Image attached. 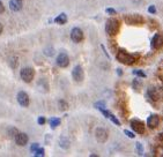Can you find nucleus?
I'll list each match as a JSON object with an SVG mask.
<instances>
[{
  "instance_id": "f257e3e1",
  "label": "nucleus",
  "mask_w": 163,
  "mask_h": 157,
  "mask_svg": "<svg viewBox=\"0 0 163 157\" xmlns=\"http://www.w3.org/2000/svg\"><path fill=\"white\" fill-rule=\"evenodd\" d=\"M119 28H120V24L117 19H109L106 23H105V32L109 35V36H116L118 34Z\"/></svg>"
},
{
  "instance_id": "f03ea898",
  "label": "nucleus",
  "mask_w": 163,
  "mask_h": 157,
  "mask_svg": "<svg viewBox=\"0 0 163 157\" xmlns=\"http://www.w3.org/2000/svg\"><path fill=\"white\" fill-rule=\"evenodd\" d=\"M116 58H117L118 61H120L124 65H132V64L135 62V57L132 56V54H130V53H127L126 51H123V50H120V51L117 52Z\"/></svg>"
},
{
  "instance_id": "7ed1b4c3",
  "label": "nucleus",
  "mask_w": 163,
  "mask_h": 157,
  "mask_svg": "<svg viewBox=\"0 0 163 157\" xmlns=\"http://www.w3.org/2000/svg\"><path fill=\"white\" fill-rule=\"evenodd\" d=\"M20 76H21V79H22L24 82L29 83L32 81V79H34V76H35V72H34L32 68L26 67V68H23V69H21Z\"/></svg>"
},
{
  "instance_id": "20e7f679",
  "label": "nucleus",
  "mask_w": 163,
  "mask_h": 157,
  "mask_svg": "<svg viewBox=\"0 0 163 157\" xmlns=\"http://www.w3.org/2000/svg\"><path fill=\"white\" fill-rule=\"evenodd\" d=\"M125 22L131 24V26H135V24H141V23H143V19H142V16L139 14H130L125 16Z\"/></svg>"
},
{
  "instance_id": "39448f33",
  "label": "nucleus",
  "mask_w": 163,
  "mask_h": 157,
  "mask_svg": "<svg viewBox=\"0 0 163 157\" xmlns=\"http://www.w3.org/2000/svg\"><path fill=\"white\" fill-rule=\"evenodd\" d=\"M72 76H73V80L76 83H81L85 79V73H83V69L81 66H75L72 71Z\"/></svg>"
},
{
  "instance_id": "423d86ee",
  "label": "nucleus",
  "mask_w": 163,
  "mask_h": 157,
  "mask_svg": "<svg viewBox=\"0 0 163 157\" xmlns=\"http://www.w3.org/2000/svg\"><path fill=\"white\" fill-rule=\"evenodd\" d=\"M131 127H132V129H133L135 133H139V134H143L145 131H146L145 124H143L141 120H138V119L131 120Z\"/></svg>"
},
{
  "instance_id": "0eeeda50",
  "label": "nucleus",
  "mask_w": 163,
  "mask_h": 157,
  "mask_svg": "<svg viewBox=\"0 0 163 157\" xmlns=\"http://www.w3.org/2000/svg\"><path fill=\"white\" fill-rule=\"evenodd\" d=\"M71 39L74 43H80L83 39V31L80 28H74L71 32Z\"/></svg>"
},
{
  "instance_id": "6e6552de",
  "label": "nucleus",
  "mask_w": 163,
  "mask_h": 157,
  "mask_svg": "<svg viewBox=\"0 0 163 157\" xmlns=\"http://www.w3.org/2000/svg\"><path fill=\"white\" fill-rule=\"evenodd\" d=\"M17 102H19V104L23 106V107H27L28 105H29V96H28V94L27 92H24V91H20L19 94H17Z\"/></svg>"
},
{
  "instance_id": "1a4fd4ad",
  "label": "nucleus",
  "mask_w": 163,
  "mask_h": 157,
  "mask_svg": "<svg viewBox=\"0 0 163 157\" xmlns=\"http://www.w3.org/2000/svg\"><path fill=\"white\" fill-rule=\"evenodd\" d=\"M57 65L61 68H65L69 65V58L66 53H60L57 57Z\"/></svg>"
},
{
  "instance_id": "9d476101",
  "label": "nucleus",
  "mask_w": 163,
  "mask_h": 157,
  "mask_svg": "<svg viewBox=\"0 0 163 157\" xmlns=\"http://www.w3.org/2000/svg\"><path fill=\"white\" fill-rule=\"evenodd\" d=\"M95 135H96V140L101 143H104L108 140V137H109L108 132L104 128H97L96 132H95Z\"/></svg>"
},
{
  "instance_id": "9b49d317",
  "label": "nucleus",
  "mask_w": 163,
  "mask_h": 157,
  "mask_svg": "<svg viewBox=\"0 0 163 157\" xmlns=\"http://www.w3.org/2000/svg\"><path fill=\"white\" fill-rule=\"evenodd\" d=\"M14 139H15L16 144H17V146H21V147L26 146V144L28 143V141H29V137H28V135L26 134V133H17Z\"/></svg>"
},
{
  "instance_id": "f8f14e48",
  "label": "nucleus",
  "mask_w": 163,
  "mask_h": 157,
  "mask_svg": "<svg viewBox=\"0 0 163 157\" xmlns=\"http://www.w3.org/2000/svg\"><path fill=\"white\" fill-rule=\"evenodd\" d=\"M162 44H163L162 36L160 34H155L153 39H152V47L155 49V50H158V49L162 47Z\"/></svg>"
},
{
  "instance_id": "ddd939ff",
  "label": "nucleus",
  "mask_w": 163,
  "mask_h": 157,
  "mask_svg": "<svg viewBox=\"0 0 163 157\" xmlns=\"http://www.w3.org/2000/svg\"><path fill=\"white\" fill-rule=\"evenodd\" d=\"M158 124H160V118H158V116L153 114V116L148 117V119H147V126H148L149 128H156L158 126Z\"/></svg>"
},
{
  "instance_id": "4468645a",
  "label": "nucleus",
  "mask_w": 163,
  "mask_h": 157,
  "mask_svg": "<svg viewBox=\"0 0 163 157\" xmlns=\"http://www.w3.org/2000/svg\"><path fill=\"white\" fill-rule=\"evenodd\" d=\"M9 8L13 12H19L22 8V0H11L9 1Z\"/></svg>"
},
{
  "instance_id": "2eb2a0df",
  "label": "nucleus",
  "mask_w": 163,
  "mask_h": 157,
  "mask_svg": "<svg viewBox=\"0 0 163 157\" xmlns=\"http://www.w3.org/2000/svg\"><path fill=\"white\" fill-rule=\"evenodd\" d=\"M101 112L103 113V114L105 116V117H106V118H109V119L111 120L113 124H116V125L120 126V121H119V120L117 119V118H116V117H115V116H113V114H112L110 111H106L105 109H102V110H101Z\"/></svg>"
},
{
  "instance_id": "dca6fc26",
  "label": "nucleus",
  "mask_w": 163,
  "mask_h": 157,
  "mask_svg": "<svg viewBox=\"0 0 163 157\" xmlns=\"http://www.w3.org/2000/svg\"><path fill=\"white\" fill-rule=\"evenodd\" d=\"M147 94H148V97L150 98L152 101L157 102V101L160 99V94H158V91H157L155 88H149Z\"/></svg>"
},
{
  "instance_id": "f3484780",
  "label": "nucleus",
  "mask_w": 163,
  "mask_h": 157,
  "mask_svg": "<svg viewBox=\"0 0 163 157\" xmlns=\"http://www.w3.org/2000/svg\"><path fill=\"white\" fill-rule=\"evenodd\" d=\"M54 22L58 23V24H65L67 22V16L66 14H64V13H61L60 15H58L56 19H54Z\"/></svg>"
},
{
  "instance_id": "a211bd4d",
  "label": "nucleus",
  "mask_w": 163,
  "mask_h": 157,
  "mask_svg": "<svg viewBox=\"0 0 163 157\" xmlns=\"http://www.w3.org/2000/svg\"><path fill=\"white\" fill-rule=\"evenodd\" d=\"M59 124H60V119H59V118H52L51 121H50L51 128H56L57 126H59Z\"/></svg>"
},
{
  "instance_id": "6ab92c4d",
  "label": "nucleus",
  "mask_w": 163,
  "mask_h": 157,
  "mask_svg": "<svg viewBox=\"0 0 163 157\" xmlns=\"http://www.w3.org/2000/svg\"><path fill=\"white\" fill-rule=\"evenodd\" d=\"M58 105H59L60 111H65V110H67V107H68V104H67L65 101H59Z\"/></svg>"
},
{
  "instance_id": "aec40b11",
  "label": "nucleus",
  "mask_w": 163,
  "mask_h": 157,
  "mask_svg": "<svg viewBox=\"0 0 163 157\" xmlns=\"http://www.w3.org/2000/svg\"><path fill=\"white\" fill-rule=\"evenodd\" d=\"M34 155L36 157H42V156H44V149L43 148H38L35 152H34Z\"/></svg>"
},
{
  "instance_id": "412c9836",
  "label": "nucleus",
  "mask_w": 163,
  "mask_h": 157,
  "mask_svg": "<svg viewBox=\"0 0 163 157\" xmlns=\"http://www.w3.org/2000/svg\"><path fill=\"white\" fill-rule=\"evenodd\" d=\"M60 147H63L65 149L68 147V141H67L66 139H60Z\"/></svg>"
},
{
  "instance_id": "4be33fe9",
  "label": "nucleus",
  "mask_w": 163,
  "mask_h": 157,
  "mask_svg": "<svg viewBox=\"0 0 163 157\" xmlns=\"http://www.w3.org/2000/svg\"><path fill=\"white\" fill-rule=\"evenodd\" d=\"M17 133H19V132H17V129H16V128H11V129H9V135H11V137H13V139L16 136Z\"/></svg>"
},
{
  "instance_id": "5701e85b",
  "label": "nucleus",
  "mask_w": 163,
  "mask_h": 157,
  "mask_svg": "<svg viewBox=\"0 0 163 157\" xmlns=\"http://www.w3.org/2000/svg\"><path fill=\"white\" fill-rule=\"evenodd\" d=\"M133 74L138 75V76H140V77H146V74H145L143 72H141V71H134Z\"/></svg>"
},
{
  "instance_id": "b1692460",
  "label": "nucleus",
  "mask_w": 163,
  "mask_h": 157,
  "mask_svg": "<svg viewBox=\"0 0 163 157\" xmlns=\"http://www.w3.org/2000/svg\"><path fill=\"white\" fill-rule=\"evenodd\" d=\"M137 149H138V152H139V155H143V151H142V146H141V143H137Z\"/></svg>"
},
{
  "instance_id": "393cba45",
  "label": "nucleus",
  "mask_w": 163,
  "mask_h": 157,
  "mask_svg": "<svg viewBox=\"0 0 163 157\" xmlns=\"http://www.w3.org/2000/svg\"><path fill=\"white\" fill-rule=\"evenodd\" d=\"M95 106H96V109H100V110H102V109H104V107H105V105H104L103 102H98V103H96V104H95Z\"/></svg>"
},
{
  "instance_id": "a878e982",
  "label": "nucleus",
  "mask_w": 163,
  "mask_h": 157,
  "mask_svg": "<svg viewBox=\"0 0 163 157\" xmlns=\"http://www.w3.org/2000/svg\"><path fill=\"white\" fill-rule=\"evenodd\" d=\"M37 149H38V143H34V144L31 146V148H30V150H31L32 152H35Z\"/></svg>"
},
{
  "instance_id": "bb28decb",
  "label": "nucleus",
  "mask_w": 163,
  "mask_h": 157,
  "mask_svg": "<svg viewBox=\"0 0 163 157\" xmlns=\"http://www.w3.org/2000/svg\"><path fill=\"white\" fill-rule=\"evenodd\" d=\"M148 12L150 13V14H155V13H156V8H155V6H150V7L148 8Z\"/></svg>"
},
{
  "instance_id": "cd10ccee",
  "label": "nucleus",
  "mask_w": 163,
  "mask_h": 157,
  "mask_svg": "<svg viewBox=\"0 0 163 157\" xmlns=\"http://www.w3.org/2000/svg\"><path fill=\"white\" fill-rule=\"evenodd\" d=\"M37 122L39 124V125H44V124H45V118H44V117H39V118H38V120H37Z\"/></svg>"
},
{
  "instance_id": "c85d7f7f",
  "label": "nucleus",
  "mask_w": 163,
  "mask_h": 157,
  "mask_svg": "<svg viewBox=\"0 0 163 157\" xmlns=\"http://www.w3.org/2000/svg\"><path fill=\"white\" fill-rule=\"evenodd\" d=\"M125 134L127 135L128 137H131V139H133L134 136H135V135H134L133 133H132V132H130V131H125Z\"/></svg>"
},
{
  "instance_id": "c756f323",
  "label": "nucleus",
  "mask_w": 163,
  "mask_h": 157,
  "mask_svg": "<svg viewBox=\"0 0 163 157\" xmlns=\"http://www.w3.org/2000/svg\"><path fill=\"white\" fill-rule=\"evenodd\" d=\"M140 86H141V84L139 83V81H138V80H135V81L133 82V87L135 88V89H138V88H139Z\"/></svg>"
},
{
  "instance_id": "7c9ffc66",
  "label": "nucleus",
  "mask_w": 163,
  "mask_h": 157,
  "mask_svg": "<svg viewBox=\"0 0 163 157\" xmlns=\"http://www.w3.org/2000/svg\"><path fill=\"white\" fill-rule=\"evenodd\" d=\"M106 13H109V14H116V11L112 9V8H108V9H106Z\"/></svg>"
},
{
  "instance_id": "2f4dec72",
  "label": "nucleus",
  "mask_w": 163,
  "mask_h": 157,
  "mask_svg": "<svg viewBox=\"0 0 163 157\" xmlns=\"http://www.w3.org/2000/svg\"><path fill=\"white\" fill-rule=\"evenodd\" d=\"M4 12H5V7H4V4H2V2L0 1V14H1V13H4Z\"/></svg>"
},
{
  "instance_id": "473e14b6",
  "label": "nucleus",
  "mask_w": 163,
  "mask_h": 157,
  "mask_svg": "<svg viewBox=\"0 0 163 157\" xmlns=\"http://www.w3.org/2000/svg\"><path fill=\"white\" fill-rule=\"evenodd\" d=\"M1 32H2V24L0 23V34H1Z\"/></svg>"
}]
</instances>
